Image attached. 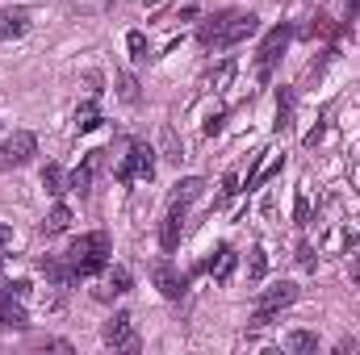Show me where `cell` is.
Masks as SVG:
<instances>
[{
	"instance_id": "obj_1",
	"label": "cell",
	"mask_w": 360,
	"mask_h": 355,
	"mask_svg": "<svg viewBox=\"0 0 360 355\" xmlns=\"http://www.w3.org/2000/svg\"><path fill=\"white\" fill-rule=\"evenodd\" d=\"M256 29H260V17H256V13L226 8V13H214V17L201 21L197 42H201L205 51H231V46H239L243 38H252Z\"/></svg>"
},
{
	"instance_id": "obj_2",
	"label": "cell",
	"mask_w": 360,
	"mask_h": 355,
	"mask_svg": "<svg viewBox=\"0 0 360 355\" xmlns=\"http://www.w3.org/2000/svg\"><path fill=\"white\" fill-rule=\"evenodd\" d=\"M68 264L76 267V276H96L109 264V234L105 230H89L68 247Z\"/></svg>"
},
{
	"instance_id": "obj_3",
	"label": "cell",
	"mask_w": 360,
	"mask_h": 355,
	"mask_svg": "<svg viewBox=\"0 0 360 355\" xmlns=\"http://www.w3.org/2000/svg\"><path fill=\"white\" fill-rule=\"evenodd\" d=\"M297 301V284L293 280H276V284H269L260 297H256V318H252V326H269L272 318L285 309V305H293Z\"/></svg>"
},
{
	"instance_id": "obj_4",
	"label": "cell",
	"mask_w": 360,
	"mask_h": 355,
	"mask_svg": "<svg viewBox=\"0 0 360 355\" xmlns=\"http://www.w3.org/2000/svg\"><path fill=\"white\" fill-rule=\"evenodd\" d=\"M34 155H38V138H34L30 130H17V134H8V138L0 142V172H17V168H25Z\"/></svg>"
},
{
	"instance_id": "obj_5",
	"label": "cell",
	"mask_w": 360,
	"mask_h": 355,
	"mask_svg": "<svg viewBox=\"0 0 360 355\" xmlns=\"http://www.w3.org/2000/svg\"><path fill=\"white\" fill-rule=\"evenodd\" d=\"M151 176H155V151H151L147 142H130V155L122 159L117 180L130 184V180H151Z\"/></svg>"
},
{
	"instance_id": "obj_6",
	"label": "cell",
	"mask_w": 360,
	"mask_h": 355,
	"mask_svg": "<svg viewBox=\"0 0 360 355\" xmlns=\"http://www.w3.org/2000/svg\"><path fill=\"white\" fill-rule=\"evenodd\" d=\"M289 38H293V29L281 21V25H272L269 38L260 42V59H256V72H260V80H269L272 67H276V59L285 55V46H289Z\"/></svg>"
},
{
	"instance_id": "obj_7",
	"label": "cell",
	"mask_w": 360,
	"mask_h": 355,
	"mask_svg": "<svg viewBox=\"0 0 360 355\" xmlns=\"http://www.w3.org/2000/svg\"><path fill=\"white\" fill-rule=\"evenodd\" d=\"M151 280H155V288H160L168 301H180V297L188 293V276H184V272H176L168 260H160V264L151 267Z\"/></svg>"
},
{
	"instance_id": "obj_8",
	"label": "cell",
	"mask_w": 360,
	"mask_h": 355,
	"mask_svg": "<svg viewBox=\"0 0 360 355\" xmlns=\"http://www.w3.org/2000/svg\"><path fill=\"white\" fill-rule=\"evenodd\" d=\"M101 163H105V151H89L84 163L68 176V192H80V196H84V192L92 188V180H96V172H101Z\"/></svg>"
},
{
	"instance_id": "obj_9",
	"label": "cell",
	"mask_w": 360,
	"mask_h": 355,
	"mask_svg": "<svg viewBox=\"0 0 360 355\" xmlns=\"http://www.w3.org/2000/svg\"><path fill=\"white\" fill-rule=\"evenodd\" d=\"M101 339H105L109 347H134L139 339H134V322H130V314H113V318L105 322Z\"/></svg>"
},
{
	"instance_id": "obj_10",
	"label": "cell",
	"mask_w": 360,
	"mask_h": 355,
	"mask_svg": "<svg viewBox=\"0 0 360 355\" xmlns=\"http://www.w3.org/2000/svg\"><path fill=\"white\" fill-rule=\"evenodd\" d=\"M180 234H184V205H168V217H164V226H160V247H164V251H176Z\"/></svg>"
},
{
	"instance_id": "obj_11",
	"label": "cell",
	"mask_w": 360,
	"mask_h": 355,
	"mask_svg": "<svg viewBox=\"0 0 360 355\" xmlns=\"http://www.w3.org/2000/svg\"><path fill=\"white\" fill-rule=\"evenodd\" d=\"M281 168H285V155H276V159H269V151H260V155H256V168L248 172V184H243V188H248V192H256V188H260L264 180L281 176Z\"/></svg>"
},
{
	"instance_id": "obj_12",
	"label": "cell",
	"mask_w": 360,
	"mask_h": 355,
	"mask_svg": "<svg viewBox=\"0 0 360 355\" xmlns=\"http://www.w3.org/2000/svg\"><path fill=\"white\" fill-rule=\"evenodd\" d=\"M25 29H30V13L25 8H0V42L21 38Z\"/></svg>"
},
{
	"instance_id": "obj_13",
	"label": "cell",
	"mask_w": 360,
	"mask_h": 355,
	"mask_svg": "<svg viewBox=\"0 0 360 355\" xmlns=\"http://www.w3.org/2000/svg\"><path fill=\"white\" fill-rule=\"evenodd\" d=\"M276 134H289L293 130V88H276V121H272Z\"/></svg>"
},
{
	"instance_id": "obj_14",
	"label": "cell",
	"mask_w": 360,
	"mask_h": 355,
	"mask_svg": "<svg viewBox=\"0 0 360 355\" xmlns=\"http://www.w3.org/2000/svg\"><path fill=\"white\" fill-rule=\"evenodd\" d=\"M235 264H239V255H235L231 247H218V255L205 264V272H210L218 284H226V280H231V272H235Z\"/></svg>"
},
{
	"instance_id": "obj_15",
	"label": "cell",
	"mask_w": 360,
	"mask_h": 355,
	"mask_svg": "<svg viewBox=\"0 0 360 355\" xmlns=\"http://www.w3.org/2000/svg\"><path fill=\"white\" fill-rule=\"evenodd\" d=\"M201 192H205V180H201V176L176 180V188H172V201H168V205H184V209H188V205H193Z\"/></svg>"
},
{
	"instance_id": "obj_16",
	"label": "cell",
	"mask_w": 360,
	"mask_h": 355,
	"mask_svg": "<svg viewBox=\"0 0 360 355\" xmlns=\"http://www.w3.org/2000/svg\"><path fill=\"white\" fill-rule=\"evenodd\" d=\"M68 226H72V209H68L63 201H59V205H55V209H51V213H46L42 222H38V230H42L46 239H51V234H63Z\"/></svg>"
},
{
	"instance_id": "obj_17",
	"label": "cell",
	"mask_w": 360,
	"mask_h": 355,
	"mask_svg": "<svg viewBox=\"0 0 360 355\" xmlns=\"http://www.w3.org/2000/svg\"><path fill=\"white\" fill-rule=\"evenodd\" d=\"M101 126V109H96V100H84L80 109H76V130L80 134H92Z\"/></svg>"
},
{
	"instance_id": "obj_18",
	"label": "cell",
	"mask_w": 360,
	"mask_h": 355,
	"mask_svg": "<svg viewBox=\"0 0 360 355\" xmlns=\"http://www.w3.org/2000/svg\"><path fill=\"white\" fill-rule=\"evenodd\" d=\"M42 188H46L51 196H63V192H68V176H63L55 163H46V168H42Z\"/></svg>"
},
{
	"instance_id": "obj_19",
	"label": "cell",
	"mask_w": 360,
	"mask_h": 355,
	"mask_svg": "<svg viewBox=\"0 0 360 355\" xmlns=\"http://www.w3.org/2000/svg\"><path fill=\"white\" fill-rule=\"evenodd\" d=\"M285 347H289V351H319V335H314V330H293V335H289V339H285Z\"/></svg>"
},
{
	"instance_id": "obj_20",
	"label": "cell",
	"mask_w": 360,
	"mask_h": 355,
	"mask_svg": "<svg viewBox=\"0 0 360 355\" xmlns=\"http://www.w3.org/2000/svg\"><path fill=\"white\" fill-rule=\"evenodd\" d=\"M160 147H164V159H172V163L184 159V155H180V138H176V130H172V126H164V130H160Z\"/></svg>"
},
{
	"instance_id": "obj_21",
	"label": "cell",
	"mask_w": 360,
	"mask_h": 355,
	"mask_svg": "<svg viewBox=\"0 0 360 355\" xmlns=\"http://www.w3.org/2000/svg\"><path fill=\"white\" fill-rule=\"evenodd\" d=\"M126 46H130V59H147V55H151V46H147V34H143V29H130V34H126Z\"/></svg>"
},
{
	"instance_id": "obj_22",
	"label": "cell",
	"mask_w": 360,
	"mask_h": 355,
	"mask_svg": "<svg viewBox=\"0 0 360 355\" xmlns=\"http://www.w3.org/2000/svg\"><path fill=\"white\" fill-rule=\"evenodd\" d=\"M264 272H269V255H264V247H256L252 260H248V276L252 280H264Z\"/></svg>"
},
{
	"instance_id": "obj_23",
	"label": "cell",
	"mask_w": 360,
	"mask_h": 355,
	"mask_svg": "<svg viewBox=\"0 0 360 355\" xmlns=\"http://www.w3.org/2000/svg\"><path fill=\"white\" fill-rule=\"evenodd\" d=\"M231 76H235V63L226 59V63H222V67H218V72L210 76V88H214V92H222L226 84H231Z\"/></svg>"
},
{
	"instance_id": "obj_24",
	"label": "cell",
	"mask_w": 360,
	"mask_h": 355,
	"mask_svg": "<svg viewBox=\"0 0 360 355\" xmlns=\"http://www.w3.org/2000/svg\"><path fill=\"white\" fill-rule=\"evenodd\" d=\"M297 267H302V272H314V267H319V255H314L310 243H297Z\"/></svg>"
},
{
	"instance_id": "obj_25",
	"label": "cell",
	"mask_w": 360,
	"mask_h": 355,
	"mask_svg": "<svg viewBox=\"0 0 360 355\" xmlns=\"http://www.w3.org/2000/svg\"><path fill=\"white\" fill-rule=\"evenodd\" d=\"M117 92H122V100H130V105H134V100H139V84H134V76H126V72H122V76H117Z\"/></svg>"
},
{
	"instance_id": "obj_26",
	"label": "cell",
	"mask_w": 360,
	"mask_h": 355,
	"mask_svg": "<svg viewBox=\"0 0 360 355\" xmlns=\"http://www.w3.org/2000/svg\"><path fill=\"white\" fill-rule=\"evenodd\" d=\"M222 126H226V109H218V113H210L201 130H205V138H214V134H222Z\"/></svg>"
},
{
	"instance_id": "obj_27",
	"label": "cell",
	"mask_w": 360,
	"mask_h": 355,
	"mask_svg": "<svg viewBox=\"0 0 360 355\" xmlns=\"http://www.w3.org/2000/svg\"><path fill=\"white\" fill-rule=\"evenodd\" d=\"M293 222L310 226V201H306V192H297V201H293Z\"/></svg>"
},
{
	"instance_id": "obj_28",
	"label": "cell",
	"mask_w": 360,
	"mask_h": 355,
	"mask_svg": "<svg viewBox=\"0 0 360 355\" xmlns=\"http://www.w3.org/2000/svg\"><path fill=\"white\" fill-rule=\"evenodd\" d=\"M109 284H113V293H126V288H130V272H126V267H113V272H109Z\"/></svg>"
},
{
	"instance_id": "obj_29",
	"label": "cell",
	"mask_w": 360,
	"mask_h": 355,
	"mask_svg": "<svg viewBox=\"0 0 360 355\" xmlns=\"http://www.w3.org/2000/svg\"><path fill=\"white\" fill-rule=\"evenodd\" d=\"M235 192H239V176L226 172V176H222V196H235Z\"/></svg>"
},
{
	"instance_id": "obj_30",
	"label": "cell",
	"mask_w": 360,
	"mask_h": 355,
	"mask_svg": "<svg viewBox=\"0 0 360 355\" xmlns=\"http://www.w3.org/2000/svg\"><path fill=\"white\" fill-rule=\"evenodd\" d=\"M8 247H13V230L0 222V260H4V251H8Z\"/></svg>"
},
{
	"instance_id": "obj_31",
	"label": "cell",
	"mask_w": 360,
	"mask_h": 355,
	"mask_svg": "<svg viewBox=\"0 0 360 355\" xmlns=\"http://www.w3.org/2000/svg\"><path fill=\"white\" fill-rule=\"evenodd\" d=\"M360 17V0H344V21H356Z\"/></svg>"
},
{
	"instance_id": "obj_32",
	"label": "cell",
	"mask_w": 360,
	"mask_h": 355,
	"mask_svg": "<svg viewBox=\"0 0 360 355\" xmlns=\"http://www.w3.org/2000/svg\"><path fill=\"white\" fill-rule=\"evenodd\" d=\"M348 276H352V280H356V284H360V260H356V264H352V272H348Z\"/></svg>"
}]
</instances>
